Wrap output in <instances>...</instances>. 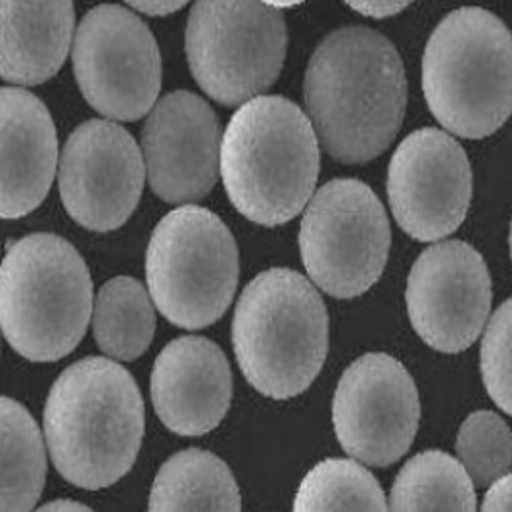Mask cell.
I'll use <instances>...</instances> for the list:
<instances>
[{
	"label": "cell",
	"instance_id": "obj_13",
	"mask_svg": "<svg viewBox=\"0 0 512 512\" xmlns=\"http://www.w3.org/2000/svg\"><path fill=\"white\" fill-rule=\"evenodd\" d=\"M405 302L411 325L432 350H468L488 325L491 277L480 252L461 240L426 248L411 267Z\"/></svg>",
	"mask_w": 512,
	"mask_h": 512
},
{
	"label": "cell",
	"instance_id": "obj_20",
	"mask_svg": "<svg viewBox=\"0 0 512 512\" xmlns=\"http://www.w3.org/2000/svg\"><path fill=\"white\" fill-rule=\"evenodd\" d=\"M94 340L98 348L117 361H133L152 344L156 313L152 296L133 277L108 280L96 296Z\"/></svg>",
	"mask_w": 512,
	"mask_h": 512
},
{
	"label": "cell",
	"instance_id": "obj_3",
	"mask_svg": "<svg viewBox=\"0 0 512 512\" xmlns=\"http://www.w3.org/2000/svg\"><path fill=\"white\" fill-rule=\"evenodd\" d=\"M319 137L300 106L284 96H259L240 106L225 129L221 177L246 219L277 227L302 213L315 196Z\"/></svg>",
	"mask_w": 512,
	"mask_h": 512
},
{
	"label": "cell",
	"instance_id": "obj_2",
	"mask_svg": "<svg viewBox=\"0 0 512 512\" xmlns=\"http://www.w3.org/2000/svg\"><path fill=\"white\" fill-rule=\"evenodd\" d=\"M45 436L58 474L73 486H114L137 461L144 401L127 369L87 357L60 374L45 405Z\"/></svg>",
	"mask_w": 512,
	"mask_h": 512
},
{
	"label": "cell",
	"instance_id": "obj_24",
	"mask_svg": "<svg viewBox=\"0 0 512 512\" xmlns=\"http://www.w3.org/2000/svg\"><path fill=\"white\" fill-rule=\"evenodd\" d=\"M457 455L476 488L491 486L511 470V428L493 411H476L459 430Z\"/></svg>",
	"mask_w": 512,
	"mask_h": 512
},
{
	"label": "cell",
	"instance_id": "obj_16",
	"mask_svg": "<svg viewBox=\"0 0 512 512\" xmlns=\"http://www.w3.org/2000/svg\"><path fill=\"white\" fill-rule=\"evenodd\" d=\"M150 394L165 428L179 436H204L231 407L233 373L217 344L202 336H183L160 351Z\"/></svg>",
	"mask_w": 512,
	"mask_h": 512
},
{
	"label": "cell",
	"instance_id": "obj_1",
	"mask_svg": "<svg viewBox=\"0 0 512 512\" xmlns=\"http://www.w3.org/2000/svg\"><path fill=\"white\" fill-rule=\"evenodd\" d=\"M303 98L317 137L334 160L371 162L394 142L405 117L401 56L371 27L336 29L309 60Z\"/></svg>",
	"mask_w": 512,
	"mask_h": 512
},
{
	"label": "cell",
	"instance_id": "obj_14",
	"mask_svg": "<svg viewBox=\"0 0 512 512\" xmlns=\"http://www.w3.org/2000/svg\"><path fill=\"white\" fill-rule=\"evenodd\" d=\"M388 200L397 225L419 242L455 233L472 200V169L463 146L434 127L405 137L388 167Z\"/></svg>",
	"mask_w": 512,
	"mask_h": 512
},
{
	"label": "cell",
	"instance_id": "obj_25",
	"mask_svg": "<svg viewBox=\"0 0 512 512\" xmlns=\"http://www.w3.org/2000/svg\"><path fill=\"white\" fill-rule=\"evenodd\" d=\"M480 369L489 397L512 417V298L501 303L489 319L480 351Z\"/></svg>",
	"mask_w": 512,
	"mask_h": 512
},
{
	"label": "cell",
	"instance_id": "obj_27",
	"mask_svg": "<svg viewBox=\"0 0 512 512\" xmlns=\"http://www.w3.org/2000/svg\"><path fill=\"white\" fill-rule=\"evenodd\" d=\"M348 6L351 10L359 12L361 16L382 20L403 12L409 4L407 2H350Z\"/></svg>",
	"mask_w": 512,
	"mask_h": 512
},
{
	"label": "cell",
	"instance_id": "obj_30",
	"mask_svg": "<svg viewBox=\"0 0 512 512\" xmlns=\"http://www.w3.org/2000/svg\"><path fill=\"white\" fill-rule=\"evenodd\" d=\"M509 244H511V257H512V223H511V234H509Z\"/></svg>",
	"mask_w": 512,
	"mask_h": 512
},
{
	"label": "cell",
	"instance_id": "obj_21",
	"mask_svg": "<svg viewBox=\"0 0 512 512\" xmlns=\"http://www.w3.org/2000/svg\"><path fill=\"white\" fill-rule=\"evenodd\" d=\"M390 512H476L474 484L451 455L424 451L399 470Z\"/></svg>",
	"mask_w": 512,
	"mask_h": 512
},
{
	"label": "cell",
	"instance_id": "obj_26",
	"mask_svg": "<svg viewBox=\"0 0 512 512\" xmlns=\"http://www.w3.org/2000/svg\"><path fill=\"white\" fill-rule=\"evenodd\" d=\"M482 512H512V474L491 484L482 503Z\"/></svg>",
	"mask_w": 512,
	"mask_h": 512
},
{
	"label": "cell",
	"instance_id": "obj_29",
	"mask_svg": "<svg viewBox=\"0 0 512 512\" xmlns=\"http://www.w3.org/2000/svg\"><path fill=\"white\" fill-rule=\"evenodd\" d=\"M35 512H94L81 505V503H75V501H68V499H62V501H52L48 505H43L39 511Z\"/></svg>",
	"mask_w": 512,
	"mask_h": 512
},
{
	"label": "cell",
	"instance_id": "obj_9",
	"mask_svg": "<svg viewBox=\"0 0 512 512\" xmlns=\"http://www.w3.org/2000/svg\"><path fill=\"white\" fill-rule=\"evenodd\" d=\"M392 244L386 210L373 188L334 179L311 198L300 227V252L311 280L334 298H357L382 277Z\"/></svg>",
	"mask_w": 512,
	"mask_h": 512
},
{
	"label": "cell",
	"instance_id": "obj_4",
	"mask_svg": "<svg viewBox=\"0 0 512 512\" xmlns=\"http://www.w3.org/2000/svg\"><path fill=\"white\" fill-rule=\"evenodd\" d=\"M236 361L259 394L290 399L319 376L328 353V313L317 288L292 269H269L236 303Z\"/></svg>",
	"mask_w": 512,
	"mask_h": 512
},
{
	"label": "cell",
	"instance_id": "obj_11",
	"mask_svg": "<svg viewBox=\"0 0 512 512\" xmlns=\"http://www.w3.org/2000/svg\"><path fill=\"white\" fill-rule=\"evenodd\" d=\"M419 390L409 371L388 353H367L342 374L332 422L342 449L359 463L390 466L415 442Z\"/></svg>",
	"mask_w": 512,
	"mask_h": 512
},
{
	"label": "cell",
	"instance_id": "obj_18",
	"mask_svg": "<svg viewBox=\"0 0 512 512\" xmlns=\"http://www.w3.org/2000/svg\"><path fill=\"white\" fill-rule=\"evenodd\" d=\"M2 56L6 83L41 85L64 66L70 52L75 12L62 2H0Z\"/></svg>",
	"mask_w": 512,
	"mask_h": 512
},
{
	"label": "cell",
	"instance_id": "obj_10",
	"mask_svg": "<svg viewBox=\"0 0 512 512\" xmlns=\"http://www.w3.org/2000/svg\"><path fill=\"white\" fill-rule=\"evenodd\" d=\"M71 60L75 81L98 114L135 121L156 108L162 56L152 31L131 8L102 4L87 12Z\"/></svg>",
	"mask_w": 512,
	"mask_h": 512
},
{
	"label": "cell",
	"instance_id": "obj_7",
	"mask_svg": "<svg viewBox=\"0 0 512 512\" xmlns=\"http://www.w3.org/2000/svg\"><path fill=\"white\" fill-rule=\"evenodd\" d=\"M238 248L229 227L200 206L167 213L150 236L146 282L152 302L179 328L219 321L238 286Z\"/></svg>",
	"mask_w": 512,
	"mask_h": 512
},
{
	"label": "cell",
	"instance_id": "obj_23",
	"mask_svg": "<svg viewBox=\"0 0 512 512\" xmlns=\"http://www.w3.org/2000/svg\"><path fill=\"white\" fill-rule=\"evenodd\" d=\"M292 512H388V503L365 466L326 459L303 478Z\"/></svg>",
	"mask_w": 512,
	"mask_h": 512
},
{
	"label": "cell",
	"instance_id": "obj_12",
	"mask_svg": "<svg viewBox=\"0 0 512 512\" xmlns=\"http://www.w3.org/2000/svg\"><path fill=\"white\" fill-rule=\"evenodd\" d=\"M64 208L85 229L110 233L139 206L146 165L133 135L108 119L73 129L60 158Z\"/></svg>",
	"mask_w": 512,
	"mask_h": 512
},
{
	"label": "cell",
	"instance_id": "obj_6",
	"mask_svg": "<svg viewBox=\"0 0 512 512\" xmlns=\"http://www.w3.org/2000/svg\"><path fill=\"white\" fill-rule=\"evenodd\" d=\"M93 313V280L79 252L56 234L10 244L0 267V321L10 348L35 363L79 346Z\"/></svg>",
	"mask_w": 512,
	"mask_h": 512
},
{
	"label": "cell",
	"instance_id": "obj_17",
	"mask_svg": "<svg viewBox=\"0 0 512 512\" xmlns=\"http://www.w3.org/2000/svg\"><path fill=\"white\" fill-rule=\"evenodd\" d=\"M4 219H20L47 198L58 162L56 127L47 106L18 87L0 91Z\"/></svg>",
	"mask_w": 512,
	"mask_h": 512
},
{
	"label": "cell",
	"instance_id": "obj_5",
	"mask_svg": "<svg viewBox=\"0 0 512 512\" xmlns=\"http://www.w3.org/2000/svg\"><path fill=\"white\" fill-rule=\"evenodd\" d=\"M422 91L443 127L461 139H486L512 116V35L478 6L443 18L422 56Z\"/></svg>",
	"mask_w": 512,
	"mask_h": 512
},
{
	"label": "cell",
	"instance_id": "obj_19",
	"mask_svg": "<svg viewBox=\"0 0 512 512\" xmlns=\"http://www.w3.org/2000/svg\"><path fill=\"white\" fill-rule=\"evenodd\" d=\"M148 512H242L240 489L217 455L185 449L160 468Z\"/></svg>",
	"mask_w": 512,
	"mask_h": 512
},
{
	"label": "cell",
	"instance_id": "obj_15",
	"mask_svg": "<svg viewBox=\"0 0 512 512\" xmlns=\"http://www.w3.org/2000/svg\"><path fill=\"white\" fill-rule=\"evenodd\" d=\"M221 125L198 94H165L142 129V156L150 188L167 204L202 200L221 171Z\"/></svg>",
	"mask_w": 512,
	"mask_h": 512
},
{
	"label": "cell",
	"instance_id": "obj_22",
	"mask_svg": "<svg viewBox=\"0 0 512 512\" xmlns=\"http://www.w3.org/2000/svg\"><path fill=\"white\" fill-rule=\"evenodd\" d=\"M2 512H31L47 478V455L37 422L24 405L2 397Z\"/></svg>",
	"mask_w": 512,
	"mask_h": 512
},
{
	"label": "cell",
	"instance_id": "obj_28",
	"mask_svg": "<svg viewBox=\"0 0 512 512\" xmlns=\"http://www.w3.org/2000/svg\"><path fill=\"white\" fill-rule=\"evenodd\" d=\"M185 6V2H165V0H150V2H131L129 8L137 10L140 14L146 16H169L177 10H181Z\"/></svg>",
	"mask_w": 512,
	"mask_h": 512
},
{
	"label": "cell",
	"instance_id": "obj_8",
	"mask_svg": "<svg viewBox=\"0 0 512 512\" xmlns=\"http://www.w3.org/2000/svg\"><path fill=\"white\" fill-rule=\"evenodd\" d=\"M288 33L277 4L196 2L187 58L200 89L219 104L244 106L269 91L284 66Z\"/></svg>",
	"mask_w": 512,
	"mask_h": 512
}]
</instances>
